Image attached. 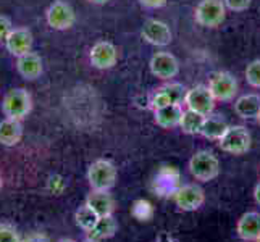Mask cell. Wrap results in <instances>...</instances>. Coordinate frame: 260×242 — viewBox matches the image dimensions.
<instances>
[{"label": "cell", "instance_id": "obj_1", "mask_svg": "<svg viewBox=\"0 0 260 242\" xmlns=\"http://www.w3.org/2000/svg\"><path fill=\"white\" fill-rule=\"evenodd\" d=\"M116 176H118L116 166L107 158H99L87 168V183L91 186V191L110 192L116 184Z\"/></svg>", "mask_w": 260, "mask_h": 242}, {"label": "cell", "instance_id": "obj_2", "mask_svg": "<svg viewBox=\"0 0 260 242\" xmlns=\"http://www.w3.org/2000/svg\"><path fill=\"white\" fill-rule=\"evenodd\" d=\"M2 112L7 118L23 121L32 112V97L24 87H13L2 98Z\"/></svg>", "mask_w": 260, "mask_h": 242}, {"label": "cell", "instance_id": "obj_3", "mask_svg": "<svg viewBox=\"0 0 260 242\" xmlns=\"http://www.w3.org/2000/svg\"><path fill=\"white\" fill-rule=\"evenodd\" d=\"M189 173L196 181H213L220 175V161L210 150H199L189 160Z\"/></svg>", "mask_w": 260, "mask_h": 242}, {"label": "cell", "instance_id": "obj_4", "mask_svg": "<svg viewBox=\"0 0 260 242\" xmlns=\"http://www.w3.org/2000/svg\"><path fill=\"white\" fill-rule=\"evenodd\" d=\"M226 7L223 0H201L194 10V20L202 28H218L225 21Z\"/></svg>", "mask_w": 260, "mask_h": 242}, {"label": "cell", "instance_id": "obj_5", "mask_svg": "<svg viewBox=\"0 0 260 242\" xmlns=\"http://www.w3.org/2000/svg\"><path fill=\"white\" fill-rule=\"evenodd\" d=\"M250 132L243 124H235L230 126L223 137L218 141V147L231 155H244L250 149Z\"/></svg>", "mask_w": 260, "mask_h": 242}, {"label": "cell", "instance_id": "obj_6", "mask_svg": "<svg viewBox=\"0 0 260 242\" xmlns=\"http://www.w3.org/2000/svg\"><path fill=\"white\" fill-rule=\"evenodd\" d=\"M209 89L217 102H231L238 95V79L230 71H217L209 78Z\"/></svg>", "mask_w": 260, "mask_h": 242}, {"label": "cell", "instance_id": "obj_7", "mask_svg": "<svg viewBox=\"0 0 260 242\" xmlns=\"http://www.w3.org/2000/svg\"><path fill=\"white\" fill-rule=\"evenodd\" d=\"M46 21L52 29L67 31L71 29L76 23V13L65 0H53L46 10Z\"/></svg>", "mask_w": 260, "mask_h": 242}, {"label": "cell", "instance_id": "obj_8", "mask_svg": "<svg viewBox=\"0 0 260 242\" xmlns=\"http://www.w3.org/2000/svg\"><path fill=\"white\" fill-rule=\"evenodd\" d=\"M215 98L210 92L209 86L197 84L191 89H187L186 98H184V107L189 110H194L204 116H209L215 110Z\"/></svg>", "mask_w": 260, "mask_h": 242}, {"label": "cell", "instance_id": "obj_9", "mask_svg": "<svg viewBox=\"0 0 260 242\" xmlns=\"http://www.w3.org/2000/svg\"><path fill=\"white\" fill-rule=\"evenodd\" d=\"M150 73L157 79L162 81H172L179 73V61L178 58L170 52H157L152 55L149 61Z\"/></svg>", "mask_w": 260, "mask_h": 242}, {"label": "cell", "instance_id": "obj_10", "mask_svg": "<svg viewBox=\"0 0 260 242\" xmlns=\"http://www.w3.org/2000/svg\"><path fill=\"white\" fill-rule=\"evenodd\" d=\"M89 61L95 70H110L118 63V49L110 41H99L89 50Z\"/></svg>", "mask_w": 260, "mask_h": 242}, {"label": "cell", "instance_id": "obj_11", "mask_svg": "<svg viewBox=\"0 0 260 242\" xmlns=\"http://www.w3.org/2000/svg\"><path fill=\"white\" fill-rule=\"evenodd\" d=\"M175 203L183 212H196L205 202V192L199 184H184L173 194Z\"/></svg>", "mask_w": 260, "mask_h": 242}, {"label": "cell", "instance_id": "obj_12", "mask_svg": "<svg viewBox=\"0 0 260 242\" xmlns=\"http://www.w3.org/2000/svg\"><path fill=\"white\" fill-rule=\"evenodd\" d=\"M141 38L150 46L155 47H167L173 41V32L170 26L160 20H147L142 24Z\"/></svg>", "mask_w": 260, "mask_h": 242}, {"label": "cell", "instance_id": "obj_13", "mask_svg": "<svg viewBox=\"0 0 260 242\" xmlns=\"http://www.w3.org/2000/svg\"><path fill=\"white\" fill-rule=\"evenodd\" d=\"M32 44H34V36H32L31 29L24 28V26H18V28L12 29V32L7 38L4 46L10 55L21 57L24 53L32 50Z\"/></svg>", "mask_w": 260, "mask_h": 242}, {"label": "cell", "instance_id": "obj_14", "mask_svg": "<svg viewBox=\"0 0 260 242\" xmlns=\"http://www.w3.org/2000/svg\"><path fill=\"white\" fill-rule=\"evenodd\" d=\"M16 71L23 79L26 81H36L39 79L42 71H44V61L39 53L36 52H28L21 57H16Z\"/></svg>", "mask_w": 260, "mask_h": 242}, {"label": "cell", "instance_id": "obj_15", "mask_svg": "<svg viewBox=\"0 0 260 242\" xmlns=\"http://www.w3.org/2000/svg\"><path fill=\"white\" fill-rule=\"evenodd\" d=\"M238 236L247 240V242H255L260 239V213L257 212H247L238 220L236 225Z\"/></svg>", "mask_w": 260, "mask_h": 242}, {"label": "cell", "instance_id": "obj_16", "mask_svg": "<svg viewBox=\"0 0 260 242\" xmlns=\"http://www.w3.org/2000/svg\"><path fill=\"white\" fill-rule=\"evenodd\" d=\"M23 139V123L20 120L5 118L0 121V146L15 147Z\"/></svg>", "mask_w": 260, "mask_h": 242}, {"label": "cell", "instance_id": "obj_17", "mask_svg": "<svg viewBox=\"0 0 260 242\" xmlns=\"http://www.w3.org/2000/svg\"><path fill=\"white\" fill-rule=\"evenodd\" d=\"M235 113L243 120H257L260 113V95L258 94H244L235 100Z\"/></svg>", "mask_w": 260, "mask_h": 242}, {"label": "cell", "instance_id": "obj_18", "mask_svg": "<svg viewBox=\"0 0 260 242\" xmlns=\"http://www.w3.org/2000/svg\"><path fill=\"white\" fill-rule=\"evenodd\" d=\"M183 112H184L183 105H176V103L167 105V107H162V109L154 110V121L160 128L172 129V128L179 126Z\"/></svg>", "mask_w": 260, "mask_h": 242}, {"label": "cell", "instance_id": "obj_19", "mask_svg": "<svg viewBox=\"0 0 260 242\" xmlns=\"http://www.w3.org/2000/svg\"><path fill=\"white\" fill-rule=\"evenodd\" d=\"M87 207H91L99 217H105V215H112L113 209H115V202H113V197L105 192V191H91L86 197V202H84Z\"/></svg>", "mask_w": 260, "mask_h": 242}, {"label": "cell", "instance_id": "obj_20", "mask_svg": "<svg viewBox=\"0 0 260 242\" xmlns=\"http://www.w3.org/2000/svg\"><path fill=\"white\" fill-rule=\"evenodd\" d=\"M230 128V124L221 118V116L217 115H209L205 116L204 124H202V129L199 136L205 137V139H210V141H220L223 137V134L226 132V129Z\"/></svg>", "mask_w": 260, "mask_h": 242}, {"label": "cell", "instance_id": "obj_21", "mask_svg": "<svg viewBox=\"0 0 260 242\" xmlns=\"http://www.w3.org/2000/svg\"><path fill=\"white\" fill-rule=\"evenodd\" d=\"M116 231H118V223L113 218V215H105V217H99L95 226L87 234L95 240H104L113 237Z\"/></svg>", "mask_w": 260, "mask_h": 242}, {"label": "cell", "instance_id": "obj_22", "mask_svg": "<svg viewBox=\"0 0 260 242\" xmlns=\"http://www.w3.org/2000/svg\"><path fill=\"white\" fill-rule=\"evenodd\" d=\"M204 120H205L204 115L186 109L183 112L181 121H179V129H181L184 134H189V136H197V134H201Z\"/></svg>", "mask_w": 260, "mask_h": 242}, {"label": "cell", "instance_id": "obj_23", "mask_svg": "<svg viewBox=\"0 0 260 242\" xmlns=\"http://www.w3.org/2000/svg\"><path fill=\"white\" fill-rule=\"evenodd\" d=\"M99 220V215L91 209V207H87V205H81L76 212H75V221H76V225L81 228L83 231L89 232L94 226H95V223Z\"/></svg>", "mask_w": 260, "mask_h": 242}, {"label": "cell", "instance_id": "obj_24", "mask_svg": "<svg viewBox=\"0 0 260 242\" xmlns=\"http://www.w3.org/2000/svg\"><path fill=\"white\" fill-rule=\"evenodd\" d=\"M158 89L170 97V100H172V103L184 105V98H186L187 89H186L181 83H173V81H168L167 84L160 86Z\"/></svg>", "mask_w": 260, "mask_h": 242}, {"label": "cell", "instance_id": "obj_25", "mask_svg": "<svg viewBox=\"0 0 260 242\" xmlns=\"http://www.w3.org/2000/svg\"><path fill=\"white\" fill-rule=\"evenodd\" d=\"M244 76H246V83H247L250 87L260 89V58L252 60V61H250V63L246 66Z\"/></svg>", "mask_w": 260, "mask_h": 242}, {"label": "cell", "instance_id": "obj_26", "mask_svg": "<svg viewBox=\"0 0 260 242\" xmlns=\"http://www.w3.org/2000/svg\"><path fill=\"white\" fill-rule=\"evenodd\" d=\"M0 242H21V236L10 223H0Z\"/></svg>", "mask_w": 260, "mask_h": 242}, {"label": "cell", "instance_id": "obj_27", "mask_svg": "<svg viewBox=\"0 0 260 242\" xmlns=\"http://www.w3.org/2000/svg\"><path fill=\"white\" fill-rule=\"evenodd\" d=\"M13 28H15V26L12 24L10 18L0 13V44H5L7 38L10 36V32H12Z\"/></svg>", "mask_w": 260, "mask_h": 242}, {"label": "cell", "instance_id": "obj_28", "mask_svg": "<svg viewBox=\"0 0 260 242\" xmlns=\"http://www.w3.org/2000/svg\"><path fill=\"white\" fill-rule=\"evenodd\" d=\"M225 7L231 12H246L252 0H223Z\"/></svg>", "mask_w": 260, "mask_h": 242}, {"label": "cell", "instance_id": "obj_29", "mask_svg": "<svg viewBox=\"0 0 260 242\" xmlns=\"http://www.w3.org/2000/svg\"><path fill=\"white\" fill-rule=\"evenodd\" d=\"M168 0H139V4L144 7V8H149V10H157V8H162L167 5Z\"/></svg>", "mask_w": 260, "mask_h": 242}, {"label": "cell", "instance_id": "obj_30", "mask_svg": "<svg viewBox=\"0 0 260 242\" xmlns=\"http://www.w3.org/2000/svg\"><path fill=\"white\" fill-rule=\"evenodd\" d=\"M155 242H176L172 236H170V232H160L158 234V237H157V240Z\"/></svg>", "mask_w": 260, "mask_h": 242}, {"label": "cell", "instance_id": "obj_31", "mask_svg": "<svg viewBox=\"0 0 260 242\" xmlns=\"http://www.w3.org/2000/svg\"><path fill=\"white\" fill-rule=\"evenodd\" d=\"M254 200H255V203L260 207V183L255 186V189H254Z\"/></svg>", "mask_w": 260, "mask_h": 242}, {"label": "cell", "instance_id": "obj_32", "mask_svg": "<svg viewBox=\"0 0 260 242\" xmlns=\"http://www.w3.org/2000/svg\"><path fill=\"white\" fill-rule=\"evenodd\" d=\"M87 2L92 5H105V4H109L110 0H87Z\"/></svg>", "mask_w": 260, "mask_h": 242}, {"label": "cell", "instance_id": "obj_33", "mask_svg": "<svg viewBox=\"0 0 260 242\" xmlns=\"http://www.w3.org/2000/svg\"><path fill=\"white\" fill-rule=\"evenodd\" d=\"M83 242H101V240H95V239H92V237H87V239L83 240Z\"/></svg>", "mask_w": 260, "mask_h": 242}, {"label": "cell", "instance_id": "obj_34", "mask_svg": "<svg viewBox=\"0 0 260 242\" xmlns=\"http://www.w3.org/2000/svg\"><path fill=\"white\" fill-rule=\"evenodd\" d=\"M2 186H4V178H2V173H0V191H2Z\"/></svg>", "mask_w": 260, "mask_h": 242}, {"label": "cell", "instance_id": "obj_35", "mask_svg": "<svg viewBox=\"0 0 260 242\" xmlns=\"http://www.w3.org/2000/svg\"><path fill=\"white\" fill-rule=\"evenodd\" d=\"M58 242H75L73 239H60Z\"/></svg>", "mask_w": 260, "mask_h": 242}, {"label": "cell", "instance_id": "obj_36", "mask_svg": "<svg viewBox=\"0 0 260 242\" xmlns=\"http://www.w3.org/2000/svg\"><path fill=\"white\" fill-rule=\"evenodd\" d=\"M257 123H258V126H260V113H258V116H257Z\"/></svg>", "mask_w": 260, "mask_h": 242}, {"label": "cell", "instance_id": "obj_37", "mask_svg": "<svg viewBox=\"0 0 260 242\" xmlns=\"http://www.w3.org/2000/svg\"><path fill=\"white\" fill-rule=\"evenodd\" d=\"M255 242H260V239H257V240H255Z\"/></svg>", "mask_w": 260, "mask_h": 242}]
</instances>
